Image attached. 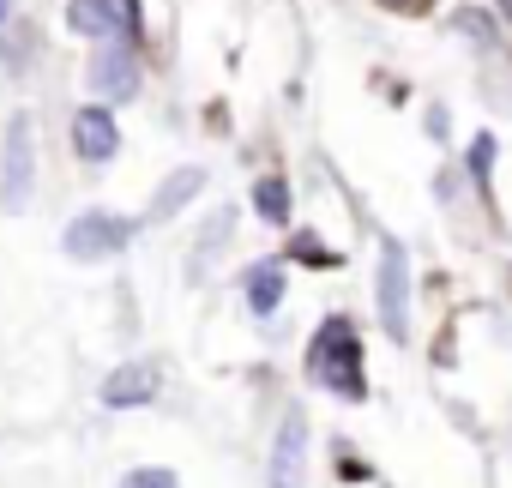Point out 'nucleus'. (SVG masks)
I'll use <instances>...</instances> for the list:
<instances>
[{"mask_svg":"<svg viewBox=\"0 0 512 488\" xmlns=\"http://www.w3.org/2000/svg\"><path fill=\"white\" fill-rule=\"evenodd\" d=\"M121 488H181V482H175V470H163V464H139V470L121 476Z\"/></svg>","mask_w":512,"mask_h":488,"instance_id":"4468645a","label":"nucleus"},{"mask_svg":"<svg viewBox=\"0 0 512 488\" xmlns=\"http://www.w3.org/2000/svg\"><path fill=\"white\" fill-rule=\"evenodd\" d=\"M205 187V169H175L163 187H157V199H151V223H163V217H175L193 193Z\"/></svg>","mask_w":512,"mask_h":488,"instance_id":"9b49d317","label":"nucleus"},{"mask_svg":"<svg viewBox=\"0 0 512 488\" xmlns=\"http://www.w3.org/2000/svg\"><path fill=\"white\" fill-rule=\"evenodd\" d=\"M380 326L398 344L410 338V266H404V248L380 254Z\"/></svg>","mask_w":512,"mask_h":488,"instance_id":"423d86ee","label":"nucleus"},{"mask_svg":"<svg viewBox=\"0 0 512 488\" xmlns=\"http://www.w3.org/2000/svg\"><path fill=\"white\" fill-rule=\"evenodd\" d=\"M157 398V362H121L109 380H103V404L109 410H139Z\"/></svg>","mask_w":512,"mask_h":488,"instance_id":"6e6552de","label":"nucleus"},{"mask_svg":"<svg viewBox=\"0 0 512 488\" xmlns=\"http://www.w3.org/2000/svg\"><path fill=\"white\" fill-rule=\"evenodd\" d=\"M229 229H235V211H223V217H211V223H205V235H199V266L211 260L217 241H229ZM199 266H193V272H199Z\"/></svg>","mask_w":512,"mask_h":488,"instance_id":"2eb2a0df","label":"nucleus"},{"mask_svg":"<svg viewBox=\"0 0 512 488\" xmlns=\"http://www.w3.org/2000/svg\"><path fill=\"white\" fill-rule=\"evenodd\" d=\"M488 163H494V139L476 133V145H470V169H476V181H488Z\"/></svg>","mask_w":512,"mask_h":488,"instance_id":"dca6fc26","label":"nucleus"},{"mask_svg":"<svg viewBox=\"0 0 512 488\" xmlns=\"http://www.w3.org/2000/svg\"><path fill=\"white\" fill-rule=\"evenodd\" d=\"M67 25H73L79 37L115 43V37H133L139 13H133V0H67Z\"/></svg>","mask_w":512,"mask_h":488,"instance_id":"39448f33","label":"nucleus"},{"mask_svg":"<svg viewBox=\"0 0 512 488\" xmlns=\"http://www.w3.org/2000/svg\"><path fill=\"white\" fill-rule=\"evenodd\" d=\"M290 254H296L302 266H338V254L326 248V241H320L314 229H296V235H290Z\"/></svg>","mask_w":512,"mask_h":488,"instance_id":"ddd939ff","label":"nucleus"},{"mask_svg":"<svg viewBox=\"0 0 512 488\" xmlns=\"http://www.w3.org/2000/svg\"><path fill=\"white\" fill-rule=\"evenodd\" d=\"M7 13H13V0H0V25H7Z\"/></svg>","mask_w":512,"mask_h":488,"instance_id":"f3484780","label":"nucleus"},{"mask_svg":"<svg viewBox=\"0 0 512 488\" xmlns=\"http://www.w3.org/2000/svg\"><path fill=\"white\" fill-rule=\"evenodd\" d=\"M278 302H284V266H253L247 272V314L253 320H272L278 314Z\"/></svg>","mask_w":512,"mask_h":488,"instance_id":"9d476101","label":"nucleus"},{"mask_svg":"<svg viewBox=\"0 0 512 488\" xmlns=\"http://www.w3.org/2000/svg\"><path fill=\"white\" fill-rule=\"evenodd\" d=\"M91 85L109 91V97H133V91H139V67H133V55H127L121 43H109V49L91 61Z\"/></svg>","mask_w":512,"mask_h":488,"instance_id":"1a4fd4ad","label":"nucleus"},{"mask_svg":"<svg viewBox=\"0 0 512 488\" xmlns=\"http://www.w3.org/2000/svg\"><path fill=\"white\" fill-rule=\"evenodd\" d=\"M31 187H37V133H31V115H13L7 121V151H0V205L25 211Z\"/></svg>","mask_w":512,"mask_h":488,"instance_id":"f03ea898","label":"nucleus"},{"mask_svg":"<svg viewBox=\"0 0 512 488\" xmlns=\"http://www.w3.org/2000/svg\"><path fill=\"white\" fill-rule=\"evenodd\" d=\"M73 151H79L85 163H109V157L121 151L115 115H109V109H79V115H73Z\"/></svg>","mask_w":512,"mask_h":488,"instance_id":"0eeeda50","label":"nucleus"},{"mask_svg":"<svg viewBox=\"0 0 512 488\" xmlns=\"http://www.w3.org/2000/svg\"><path fill=\"white\" fill-rule=\"evenodd\" d=\"M308 374H314L326 392H338L344 404H362V398H368V380H362V338H356V326H350L344 314L320 320L314 350H308Z\"/></svg>","mask_w":512,"mask_h":488,"instance_id":"f257e3e1","label":"nucleus"},{"mask_svg":"<svg viewBox=\"0 0 512 488\" xmlns=\"http://www.w3.org/2000/svg\"><path fill=\"white\" fill-rule=\"evenodd\" d=\"M127 241H133L127 217H115V211H79L67 223V235H61V248L73 260H115V254H127Z\"/></svg>","mask_w":512,"mask_h":488,"instance_id":"7ed1b4c3","label":"nucleus"},{"mask_svg":"<svg viewBox=\"0 0 512 488\" xmlns=\"http://www.w3.org/2000/svg\"><path fill=\"white\" fill-rule=\"evenodd\" d=\"M266 488H308V422L290 410L272 434V458H266Z\"/></svg>","mask_w":512,"mask_h":488,"instance_id":"20e7f679","label":"nucleus"},{"mask_svg":"<svg viewBox=\"0 0 512 488\" xmlns=\"http://www.w3.org/2000/svg\"><path fill=\"white\" fill-rule=\"evenodd\" d=\"M253 211H260L266 223H290V181L284 175H266L260 187H253Z\"/></svg>","mask_w":512,"mask_h":488,"instance_id":"f8f14e48","label":"nucleus"}]
</instances>
